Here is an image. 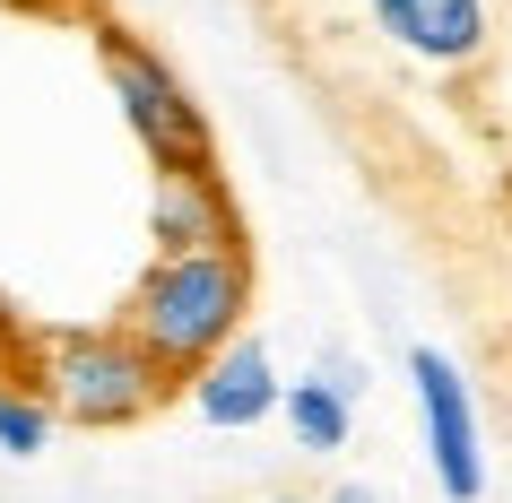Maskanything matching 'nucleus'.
<instances>
[{"mask_svg": "<svg viewBox=\"0 0 512 503\" xmlns=\"http://www.w3.org/2000/svg\"><path fill=\"white\" fill-rule=\"evenodd\" d=\"M96 61H105L113 113H122V131H131V148L148 165H200L209 157V105L183 87V70H174L157 44L105 27L96 35Z\"/></svg>", "mask_w": 512, "mask_h": 503, "instance_id": "nucleus-3", "label": "nucleus"}, {"mask_svg": "<svg viewBox=\"0 0 512 503\" xmlns=\"http://www.w3.org/2000/svg\"><path fill=\"white\" fill-rule=\"evenodd\" d=\"M148 243L157 252H217V243H243V209L226 174L209 157L200 165H148Z\"/></svg>", "mask_w": 512, "mask_h": 503, "instance_id": "nucleus-6", "label": "nucleus"}, {"mask_svg": "<svg viewBox=\"0 0 512 503\" xmlns=\"http://www.w3.org/2000/svg\"><path fill=\"white\" fill-rule=\"evenodd\" d=\"M252 304H261L252 243H217V252H157V261L131 278V295H122L113 321H122V330L148 347V365L183 391L217 347H235L243 330H252Z\"/></svg>", "mask_w": 512, "mask_h": 503, "instance_id": "nucleus-1", "label": "nucleus"}, {"mask_svg": "<svg viewBox=\"0 0 512 503\" xmlns=\"http://www.w3.org/2000/svg\"><path fill=\"white\" fill-rule=\"evenodd\" d=\"M53 434H61V417L35 399V382L0 365V460H44Z\"/></svg>", "mask_w": 512, "mask_h": 503, "instance_id": "nucleus-9", "label": "nucleus"}, {"mask_svg": "<svg viewBox=\"0 0 512 503\" xmlns=\"http://www.w3.org/2000/svg\"><path fill=\"white\" fill-rule=\"evenodd\" d=\"M183 399H191V417L209 425V434H252V425L278 417L287 373H278V356H270V339H261V330H243L235 347H217L209 365L183 382Z\"/></svg>", "mask_w": 512, "mask_h": 503, "instance_id": "nucleus-7", "label": "nucleus"}, {"mask_svg": "<svg viewBox=\"0 0 512 503\" xmlns=\"http://www.w3.org/2000/svg\"><path fill=\"white\" fill-rule=\"evenodd\" d=\"M18 365H27L35 399L61 425H79V434H131V425H148L174 399V382L148 365V347L122 321H53V330H27Z\"/></svg>", "mask_w": 512, "mask_h": 503, "instance_id": "nucleus-2", "label": "nucleus"}, {"mask_svg": "<svg viewBox=\"0 0 512 503\" xmlns=\"http://www.w3.org/2000/svg\"><path fill=\"white\" fill-rule=\"evenodd\" d=\"M18 347H27V321L9 313V295H0V356H18Z\"/></svg>", "mask_w": 512, "mask_h": 503, "instance_id": "nucleus-10", "label": "nucleus"}, {"mask_svg": "<svg viewBox=\"0 0 512 503\" xmlns=\"http://www.w3.org/2000/svg\"><path fill=\"white\" fill-rule=\"evenodd\" d=\"M365 27H374L391 53H408L417 70L460 79V70H478L486 44H495V0H365Z\"/></svg>", "mask_w": 512, "mask_h": 503, "instance_id": "nucleus-5", "label": "nucleus"}, {"mask_svg": "<svg viewBox=\"0 0 512 503\" xmlns=\"http://www.w3.org/2000/svg\"><path fill=\"white\" fill-rule=\"evenodd\" d=\"M356 399H365V365H356L348 347H322L313 373L287 382L278 425H287V443H296L304 460H339V451L356 443Z\"/></svg>", "mask_w": 512, "mask_h": 503, "instance_id": "nucleus-8", "label": "nucleus"}, {"mask_svg": "<svg viewBox=\"0 0 512 503\" xmlns=\"http://www.w3.org/2000/svg\"><path fill=\"white\" fill-rule=\"evenodd\" d=\"M408 408H417V443L443 486V503L486 495V451H478V391L443 347H408Z\"/></svg>", "mask_w": 512, "mask_h": 503, "instance_id": "nucleus-4", "label": "nucleus"}, {"mask_svg": "<svg viewBox=\"0 0 512 503\" xmlns=\"http://www.w3.org/2000/svg\"><path fill=\"white\" fill-rule=\"evenodd\" d=\"M322 503H382V495H374V486H365V477H339V486H330Z\"/></svg>", "mask_w": 512, "mask_h": 503, "instance_id": "nucleus-11", "label": "nucleus"}, {"mask_svg": "<svg viewBox=\"0 0 512 503\" xmlns=\"http://www.w3.org/2000/svg\"><path fill=\"white\" fill-rule=\"evenodd\" d=\"M270 503H322V495H304V486H278V495Z\"/></svg>", "mask_w": 512, "mask_h": 503, "instance_id": "nucleus-12", "label": "nucleus"}]
</instances>
